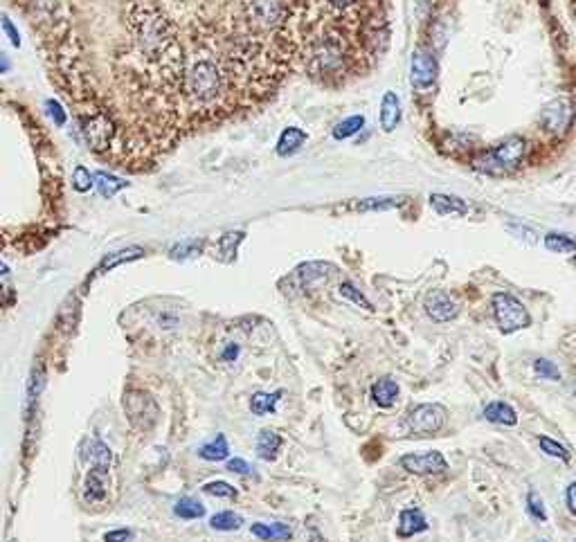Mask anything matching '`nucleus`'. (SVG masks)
<instances>
[{
	"mask_svg": "<svg viewBox=\"0 0 576 542\" xmlns=\"http://www.w3.org/2000/svg\"><path fill=\"white\" fill-rule=\"evenodd\" d=\"M180 93L185 95L187 110L203 119L226 117L230 110L244 106L221 52V34L214 29L205 27L203 36L194 41V52L185 57Z\"/></svg>",
	"mask_w": 576,
	"mask_h": 542,
	"instance_id": "1",
	"label": "nucleus"
},
{
	"mask_svg": "<svg viewBox=\"0 0 576 542\" xmlns=\"http://www.w3.org/2000/svg\"><path fill=\"white\" fill-rule=\"evenodd\" d=\"M524 153H527V142L520 135H509L498 146H493L491 151L475 158L473 167L487 174H507L522 165Z\"/></svg>",
	"mask_w": 576,
	"mask_h": 542,
	"instance_id": "2",
	"label": "nucleus"
},
{
	"mask_svg": "<svg viewBox=\"0 0 576 542\" xmlns=\"http://www.w3.org/2000/svg\"><path fill=\"white\" fill-rule=\"evenodd\" d=\"M79 124H82L86 144L93 151H108L117 142V124L104 108L79 110Z\"/></svg>",
	"mask_w": 576,
	"mask_h": 542,
	"instance_id": "3",
	"label": "nucleus"
},
{
	"mask_svg": "<svg viewBox=\"0 0 576 542\" xmlns=\"http://www.w3.org/2000/svg\"><path fill=\"white\" fill-rule=\"evenodd\" d=\"M491 306H493V317L502 333H513V331L527 329L531 324V315L527 306H524L518 297H513L509 293H495L491 299Z\"/></svg>",
	"mask_w": 576,
	"mask_h": 542,
	"instance_id": "4",
	"label": "nucleus"
},
{
	"mask_svg": "<svg viewBox=\"0 0 576 542\" xmlns=\"http://www.w3.org/2000/svg\"><path fill=\"white\" fill-rule=\"evenodd\" d=\"M446 419H448V412L443 405L421 403V405H414L408 412L406 428L417 437H428V435H437L439 430L446 426Z\"/></svg>",
	"mask_w": 576,
	"mask_h": 542,
	"instance_id": "5",
	"label": "nucleus"
},
{
	"mask_svg": "<svg viewBox=\"0 0 576 542\" xmlns=\"http://www.w3.org/2000/svg\"><path fill=\"white\" fill-rule=\"evenodd\" d=\"M572 119H574V108L568 99H552L549 104L542 106L538 115V124L545 133L563 135L565 130L572 126Z\"/></svg>",
	"mask_w": 576,
	"mask_h": 542,
	"instance_id": "6",
	"label": "nucleus"
},
{
	"mask_svg": "<svg viewBox=\"0 0 576 542\" xmlns=\"http://www.w3.org/2000/svg\"><path fill=\"white\" fill-rule=\"evenodd\" d=\"M401 468L412 475H441L448 470V461L439 450H426V453H410L401 457Z\"/></svg>",
	"mask_w": 576,
	"mask_h": 542,
	"instance_id": "7",
	"label": "nucleus"
},
{
	"mask_svg": "<svg viewBox=\"0 0 576 542\" xmlns=\"http://www.w3.org/2000/svg\"><path fill=\"white\" fill-rule=\"evenodd\" d=\"M439 66L428 50H414L410 59V82L417 90H428L437 79Z\"/></svg>",
	"mask_w": 576,
	"mask_h": 542,
	"instance_id": "8",
	"label": "nucleus"
},
{
	"mask_svg": "<svg viewBox=\"0 0 576 542\" xmlns=\"http://www.w3.org/2000/svg\"><path fill=\"white\" fill-rule=\"evenodd\" d=\"M126 414L133 421V426L138 428H151L156 421V403L154 398H149L147 394H140V391H131L124 398Z\"/></svg>",
	"mask_w": 576,
	"mask_h": 542,
	"instance_id": "9",
	"label": "nucleus"
},
{
	"mask_svg": "<svg viewBox=\"0 0 576 542\" xmlns=\"http://www.w3.org/2000/svg\"><path fill=\"white\" fill-rule=\"evenodd\" d=\"M426 313L432 322H450V319L457 317L459 306L457 302L446 293V290H432L426 297Z\"/></svg>",
	"mask_w": 576,
	"mask_h": 542,
	"instance_id": "10",
	"label": "nucleus"
},
{
	"mask_svg": "<svg viewBox=\"0 0 576 542\" xmlns=\"http://www.w3.org/2000/svg\"><path fill=\"white\" fill-rule=\"evenodd\" d=\"M108 468L110 466H102V464H93L90 473L86 475L84 481V499L88 504H97L102 502L108 493Z\"/></svg>",
	"mask_w": 576,
	"mask_h": 542,
	"instance_id": "11",
	"label": "nucleus"
},
{
	"mask_svg": "<svg viewBox=\"0 0 576 542\" xmlns=\"http://www.w3.org/2000/svg\"><path fill=\"white\" fill-rule=\"evenodd\" d=\"M428 531V520L421 513V509H403L399 515V529L397 534L401 538H412L417 534Z\"/></svg>",
	"mask_w": 576,
	"mask_h": 542,
	"instance_id": "12",
	"label": "nucleus"
},
{
	"mask_svg": "<svg viewBox=\"0 0 576 542\" xmlns=\"http://www.w3.org/2000/svg\"><path fill=\"white\" fill-rule=\"evenodd\" d=\"M399 394H401V387L394 378L385 376V378H378L376 383L371 385V398L374 403L383 409H390L394 403L399 400Z\"/></svg>",
	"mask_w": 576,
	"mask_h": 542,
	"instance_id": "13",
	"label": "nucleus"
},
{
	"mask_svg": "<svg viewBox=\"0 0 576 542\" xmlns=\"http://www.w3.org/2000/svg\"><path fill=\"white\" fill-rule=\"evenodd\" d=\"M399 122H401V102H399L397 93L387 90L381 102V126H383V130L392 133Z\"/></svg>",
	"mask_w": 576,
	"mask_h": 542,
	"instance_id": "14",
	"label": "nucleus"
},
{
	"mask_svg": "<svg viewBox=\"0 0 576 542\" xmlns=\"http://www.w3.org/2000/svg\"><path fill=\"white\" fill-rule=\"evenodd\" d=\"M307 142V133L297 126H286L281 130V135L277 140V156L281 158H288L293 153H297L302 144Z\"/></svg>",
	"mask_w": 576,
	"mask_h": 542,
	"instance_id": "15",
	"label": "nucleus"
},
{
	"mask_svg": "<svg viewBox=\"0 0 576 542\" xmlns=\"http://www.w3.org/2000/svg\"><path fill=\"white\" fill-rule=\"evenodd\" d=\"M484 419L489 421V423H498V426H515L518 423V414H515V409L504 403V400H491V403L484 407Z\"/></svg>",
	"mask_w": 576,
	"mask_h": 542,
	"instance_id": "16",
	"label": "nucleus"
},
{
	"mask_svg": "<svg viewBox=\"0 0 576 542\" xmlns=\"http://www.w3.org/2000/svg\"><path fill=\"white\" fill-rule=\"evenodd\" d=\"M252 536L264 540V542H288L290 540V529L281 522H272V525H266V522H255L250 527Z\"/></svg>",
	"mask_w": 576,
	"mask_h": 542,
	"instance_id": "17",
	"label": "nucleus"
},
{
	"mask_svg": "<svg viewBox=\"0 0 576 542\" xmlns=\"http://www.w3.org/2000/svg\"><path fill=\"white\" fill-rule=\"evenodd\" d=\"M279 448H281V437L275 432V430H261L257 435V455L266 461H275L277 455H279Z\"/></svg>",
	"mask_w": 576,
	"mask_h": 542,
	"instance_id": "18",
	"label": "nucleus"
},
{
	"mask_svg": "<svg viewBox=\"0 0 576 542\" xmlns=\"http://www.w3.org/2000/svg\"><path fill=\"white\" fill-rule=\"evenodd\" d=\"M198 457L205 461H226L230 457V444L226 435H216L212 441L198 448Z\"/></svg>",
	"mask_w": 576,
	"mask_h": 542,
	"instance_id": "19",
	"label": "nucleus"
},
{
	"mask_svg": "<svg viewBox=\"0 0 576 542\" xmlns=\"http://www.w3.org/2000/svg\"><path fill=\"white\" fill-rule=\"evenodd\" d=\"M430 205L437 214L446 216V214H466L468 207L464 205V200L455 198V196H446V194H432L430 196Z\"/></svg>",
	"mask_w": 576,
	"mask_h": 542,
	"instance_id": "20",
	"label": "nucleus"
},
{
	"mask_svg": "<svg viewBox=\"0 0 576 542\" xmlns=\"http://www.w3.org/2000/svg\"><path fill=\"white\" fill-rule=\"evenodd\" d=\"M281 398V391H275V394H266V391H257L255 396L250 398V412L257 416L264 414H275V407Z\"/></svg>",
	"mask_w": 576,
	"mask_h": 542,
	"instance_id": "21",
	"label": "nucleus"
},
{
	"mask_svg": "<svg viewBox=\"0 0 576 542\" xmlns=\"http://www.w3.org/2000/svg\"><path fill=\"white\" fill-rule=\"evenodd\" d=\"M209 527L214 531H237L244 527V518L235 511H219L209 518Z\"/></svg>",
	"mask_w": 576,
	"mask_h": 542,
	"instance_id": "22",
	"label": "nucleus"
},
{
	"mask_svg": "<svg viewBox=\"0 0 576 542\" xmlns=\"http://www.w3.org/2000/svg\"><path fill=\"white\" fill-rule=\"evenodd\" d=\"M331 266L329 264H307L302 266L297 273H300V279L304 282L307 286H313V284H322L325 279L331 275Z\"/></svg>",
	"mask_w": 576,
	"mask_h": 542,
	"instance_id": "23",
	"label": "nucleus"
},
{
	"mask_svg": "<svg viewBox=\"0 0 576 542\" xmlns=\"http://www.w3.org/2000/svg\"><path fill=\"white\" fill-rule=\"evenodd\" d=\"M142 255H145V250H142V248H124V250H119V253L108 255V257L102 261V266L97 268V273H99V270H102V273H106V270L115 268V266H122V264H126V261L140 259Z\"/></svg>",
	"mask_w": 576,
	"mask_h": 542,
	"instance_id": "24",
	"label": "nucleus"
},
{
	"mask_svg": "<svg viewBox=\"0 0 576 542\" xmlns=\"http://www.w3.org/2000/svg\"><path fill=\"white\" fill-rule=\"evenodd\" d=\"M95 180H97L99 194H102L104 198H113L117 192H122V189H126V187H128L126 180H122V178H115V176H110V174H106V172H97Z\"/></svg>",
	"mask_w": 576,
	"mask_h": 542,
	"instance_id": "25",
	"label": "nucleus"
},
{
	"mask_svg": "<svg viewBox=\"0 0 576 542\" xmlns=\"http://www.w3.org/2000/svg\"><path fill=\"white\" fill-rule=\"evenodd\" d=\"M174 513L180 520H198V518L205 515V506L200 504L198 499H194V497H183V499L176 502Z\"/></svg>",
	"mask_w": 576,
	"mask_h": 542,
	"instance_id": "26",
	"label": "nucleus"
},
{
	"mask_svg": "<svg viewBox=\"0 0 576 542\" xmlns=\"http://www.w3.org/2000/svg\"><path fill=\"white\" fill-rule=\"evenodd\" d=\"M545 248H547L549 253L570 255V253H576V239H572L570 234L549 232L547 236H545Z\"/></svg>",
	"mask_w": 576,
	"mask_h": 542,
	"instance_id": "27",
	"label": "nucleus"
},
{
	"mask_svg": "<svg viewBox=\"0 0 576 542\" xmlns=\"http://www.w3.org/2000/svg\"><path fill=\"white\" fill-rule=\"evenodd\" d=\"M365 126V117L362 115H351L347 119H342L336 126H333V137L336 140H347L351 135H356L358 130Z\"/></svg>",
	"mask_w": 576,
	"mask_h": 542,
	"instance_id": "28",
	"label": "nucleus"
},
{
	"mask_svg": "<svg viewBox=\"0 0 576 542\" xmlns=\"http://www.w3.org/2000/svg\"><path fill=\"white\" fill-rule=\"evenodd\" d=\"M538 444H540V448H542V453L545 455H549V457H554V459H561V461H570V450L565 448V446H561L559 441H554L552 437H540L538 439Z\"/></svg>",
	"mask_w": 576,
	"mask_h": 542,
	"instance_id": "29",
	"label": "nucleus"
},
{
	"mask_svg": "<svg viewBox=\"0 0 576 542\" xmlns=\"http://www.w3.org/2000/svg\"><path fill=\"white\" fill-rule=\"evenodd\" d=\"M340 295H342V297H347L349 302H353V304L360 306V308H365V310H374V306H371L369 299H367L365 295H362L360 290H358L356 286H353L351 282H342V284H340Z\"/></svg>",
	"mask_w": 576,
	"mask_h": 542,
	"instance_id": "30",
	"label": "nucleus"
},
{
	"mask_svg": "<svg viewBox=\"0 0 576 542\" xmlns=\"http://www.w3.org/2000/svg\"><path fill=\"white\" fill-rule=\"evenodd\" d=\"M205 248V241L203 239H196V241H183V243H178L174 250H171V255L176 259H187V257H196L203 253Z\"/></svg>",
	"mask_w": 576,
	"mask_h": 542,
	"instance_id": "31",
	"label": "nucleus"
},
{
	"mask_svg": "<svg viewBox=\"0 0 576 542\" xmlns=\"http://www.w3.org/2000/svg\"><path fill=\"white\" fill-rule=\"evenodd\" d=\"M203 493L212 495V497H228V499H235L239 495V490L228 484V481H209V484L203 486Z\"/></svg>",
	"mask_w": 576,
	"mask_h": 542,
	"instance_id": "32",
	"label": "nucleus"
},
{
	"mask_svg": "<svg viewBox=\"0 0 576 542\" xmlns=\"http://www.w3.org/2000/svg\"><path fill=\"white\" fill-rule=\"evenodd\" d=\"M527 513L538 522L547 520V509H545V502L538 493H536V490H529L527 493Z\"/></svg>",
	"mask_w": 576,
	"mask_h": 542,
	"instance_id": "33",
	"label": "nucleus"
},
{
	"mask_svg": "<svg viewBox=\"0 0 576 542\" xmlns=\"http://www.w3.org/2000/svg\"><path fill=\"white\" fill-rule=\"evenodd\" d=\"M533 369H536V374H538L540 378H545V380H561L559 367H556L552 360H547V358H538V360H536Z\"/></svg>",
	"mask_w": 576,
	"mask_h": 542,
	"instance_id": "34",
	"label": "nucleus"
},
{
	"mask_svg": "<svg viewBox=\"0 0 576 542\" xmlns=\"http://www.w3.org/2000/svg\"><path fill=\"white\" fill-rule=\"evenodd\" d=\"M403 198H365L358 205L360 209H392L399 207Z\"/></svg>",
	"mask_w": 576,
	"mask_h": 542,
	"instance_id": "35",
	"label": "nucleus"
},
{
	"mask_svg": "<svg viewBox=\"0 0 576 542\" xmlns=\"http://www.w3.org/2000/svg\"><path fill=\"white\" fill-rule=\"evenodd\" d=\"M73 183H75V189L77 192H90V187H93V176H90V172L86 167H77L75 169V174H73Z\"/></svg>",
	"mask_w": 576,
	"mask_h": 542,
	"instance_id": "36",
	"label": "nucleus"
},
{
	"mask_svg": "<svg viewBox=\"0 0 576 542\" xmlns=\"http://www.w3.org/2000/svg\"><path fill=\"white\" fill-rule=\"evenodd\" d=\"M43 389H45V371L36 365L32 369V376H29V396H32V400L41 394Z\"/></svg>",
	"mask_w": 576,
	"mask_h": 542,
	"instance_id": "37",
	"label": "nucleus"
},
{
	"mask_svg": "<svg viewBox=\"0 0 576 542\" xmlns=\"http://www.w3.org/2000/svg\"><path fill=\"white\" fill-rule=\"evenodd\" d=\"M45 108H47V115L52 117V122H54L57 126H64V124L68 122L66 110H64L61 104L57 102V99H47V102H45Z\"/></svg>",
	"mask_w": 576,
	"mask_h": 542,
	"instance_id": "38",
	"label": "nucleus"
},
{
	"mask_svg": "<svg viewBox=\"0 0 576 542\" xmlns=\"http://www.w3.org/2000/svg\"><path fill=\"white\" fill-rule=\"evenodd\" d=\"M244 239V234L241 232H230V234H223V239H221V253L223 255H235V250L239 246V241Z\"/></svg>",
	"mask_w": 576,
	"mask_h": 542,
	"instance_id": "39",
	"label": "nucleus"
},
{
	"mask_svg": "<svg viewBox=\"0 0 576 542\" xmlns=\"http://www.w3.org/2000/svg\"><path fill=\"white\" fill-rule=\"evenodd\" d=\"M226 468L230 470V473H237V475H250L252 473V466L248 464V461L244 457H235V459H230Z\"/></svg>",
	"mask_w": 576,
	"mask_h": 542,
	"instance_id": "40",
	"label": "nucleus"
},
{
	"mask_svg": "<svg viewBox=\"0 0 576 542\" xmlns=\"http://www.w3.org/2000/svg\"><path fill=\"white\" fill-rule=\"evenodd\" d=\"M0 23H3V29H5V34H7L9 38H12V43H14L16 47L21 45V34H18L16 25H14L12 21H9L7 16H3V18H0Z\"/></svg>",
	"mask_w": 576,
	"mask_h": 542,
	"instance_id": "41",
	"label": "nucleus"
},
{
	"mask_svg": "<svg viewBox=\"0 0 576 542\" xmlns=\"http://www.w3.org/2000/svg\"><path fill=\"white\" fill-rule=\"evenodd\" d=\"M131 529H115V531H108L104 536V542H128L131 540Z\"/></svg>",
	"mask_w": 576,
	"mask_h": 542,
	"instance_id": "42",
	"label": "nucleus"
},
{
	"mask_svg": "<svg viewBox=\"0 0 576 542\" xmlns=\"http://www.w3.org/2000/svg\"><path fill=\"white\" fill-rule=\"evenodd\" d=\"M239 354H241V347L237 342H228L226 349L221 351V360H223V363H235V360L239 358Z\"/></svg>",
	"mask_w": 576,
	"mask_h": 542,
	"instance_id": "43",
	"label": "nucleus"
},
{
	"mask_svg": "<svg viewBox=\"0 0 576 542\" xmlns=\"http://www.w3.org/2000/svg\"><path fill=\"white\" fill-rule=\"evenodd\" d=\"M565 502H568L570 513H576V481H572L568 490H565Z\"/></svg>",
	"mask_w": 576,
	"mask_h": 542,
	"instance_id": "44",
	"label": "nucleus"
},
{
	"mask_svg": "<svg viewBox=\"0 0 576 542\" xmlns=\"http://www.w3.org/2000/svg\"><path fill=\"white\" fill-rule=\"evenodd\" d=\"M7 70H9V59L3 52H0V75L7 73Z\"/></svg>",
	"mask_w": 576,
	"mask_h": 542,
	"instance_id": "45",
	"label": "nucleus"
},
{
	"mask_svg": "<svg viewBox=\"0 0 576 542\" xmlns=\"http://www.w3.org/2000/svg\"><path fill=\"white\" fill-rule=\"evenodd\" d=\"M7 273H9V268H7V266L3 264V261H0V277H3V275H7Z\"/></svg>",
	"mask_w": 576,
	"mask_h": 542,
	"instance_id": "46",
	"label": "nucleus"
},
{
	"mask_svg": "<svg viewBox=\"0 0 576 542\" xmlns=\"http://www.w3.org/2000/svg\"><path fill=\"white\" fill-rule=\"evenodd\" d=\"M538 542H547V540H538Z\"/></svg>",
	"mask_w": 576,
	"mask_h": 542,
	"instance_id": "47",
	"label": "nucleus"
}]
</instances>
